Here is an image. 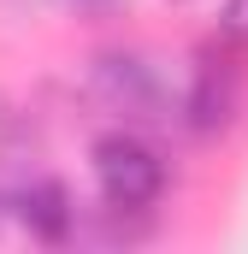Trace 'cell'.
<instances>
[{
	"mask_svg": "<svg viewBox=\"0 0 248 254\" xmlns=\"http://www.w3.org/2000/svg\"><path fill=\"white\" fill-rule=\"evenodd\" d=\"M89 166H95V190H101V201L113 213H148L166 195V160H160V148L142 142L130 125L101 136L89 148Z\"/></svg>",
	"mask_w": 248,
	"mask_h": 254,
	"instance_id": "cell-1",
	"label": "cell"
},
{
	"mask_svg": "<svg viewBox=\"0 0 248 254\" xmlns=\"http://www.w3.org/2000/svg\"><path fill=\"white\" fill-rule=\"evenodd\" d=\"M89 95L124 119V125H154L166 119V89H160V71L142 60V54H124V48H107L89 65Z\"/></svg>",
	"mask_w": 248,
	"mask_h": 254,
	"instance_id": "cell-2",
	"label": "cell"
},
{
	"mask_svg": "<svg viewBox=\"0 0 248 254\" xmlns=\"http://www.w3.org/2000/svg\"><path fill=\"white\" fill-rule=\"evenodd\" d=\"M237 113H243V71L231 60H201L184 95V125L195 136H225L237 125Z\"/></svg>",
	"mask_w": 248,
	"mask_h": 254,
	"instance_id": "cell-3",
	"label": "cell"
},
{
	"mask_svg": "<svg viewBox=\"0 0 248 254\" xmlns=\"http://www.w3.org/2000/svg\"><path fill=\"white\" fill-rule=\"evenodd\" d=\"M18 219L30 225V237H42V243H65V237L77 231L71 190H65L60 178H30V184L18 190Z\"/></svg>",
	"mask_w": 248,
	"mask_h": 254,
	"instance_id": "cell-4",
	"label": "cell"
},
{
	"mask_svg": "<svg viewBox=\"0 0 248 254\" xmlns=\"http://www.w3.org/2000/svg\"><path fill=\"white\" fill-rule=\"evenodd\" d=\"M219 36H225L231 48H248V0H225V12H219Z\"/></svg>",
	"mask_w": 248,
	"mask_h": 254,
	"instance_id": "cell-5",
	"label": "cell"
}]
</instances>
